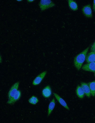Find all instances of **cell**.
<instances>
[{
  "label": "cell",
  "instance_id": "6da1fadb",
  "mask_svg": "<svg viewBox=\"0 0 95 123\" xmlns=\"http://www.w3.org/2000/svg\"><path fill=\"white\" fill-rule=\"evenodd\" d=\"M89 48L87 47L83 51L77 55L74 59V65L78 70H79L86 59V54Z\"/></svg>",
  "mask_w": 95,
  "mask_h": 123
},
{
  "label": "cell",
  "instance_id": "7a4b0ae2",
  "mask_svg": "<svg viewBox=\"0 0 95 123\" xmlns=\"http://www.w3.org/2000/svg\"><path fill=\"white\" fill-rule=\"evenodd\" d=\"M55 5V4L50 0H41L39 3V6L42 11L53 7Z\"/></svg>",
  "mask_w": 95,
  "mask_h": 123
},
{
  "label": "cell",
  "instance_id": "3957f363",
  "mask_svg": "<svg viewBox=\"0 0 95 123\" xmlns=\"http://www.w3.org/2000/svg\"><path fill=\"white\" fill-rule=\"evenodd\" d=\"M19 82H17L12 86L8 93L9 100L11 98L16 94L17 91Z\"/></svg>",
  "mask_w": 95,
  "mask_h": 123
},
{
  "label": "cell",
  "instance_id": "277c9868",
  "mask_svg": "<svg viewBox=\"0 0 95 123\" xmlns=\"http://www.w3.org/2000/svg\"><path fill=\"white\" fill-rule=\"evenodd\" d=\"M82 11L83 14L86 17L91 18L92 17L91 6L90 4L86 5L83 7Z\"/></svg>",
  "mask_w": 95,
  "mask_h": 123
},
{
  "label": "cell",
  "instance_id": "5b68a950",
  "mask_svg": "<svg viewBox=\"0 0 95 123\" xmlns=\"http://www.w3.org/2000/svg\"><path fill=\"white\" fill-rule=\"evenodd\" d=\"M47 73V71H45L38 75L33 81V85H36L40 83L45 77Z\"/></svg>",
  "mask_w": 95,
  "mask_h": 123
},
{
  "label": "cell",
  "instance_id": "8992f818",
  "mask_svg": "<svg viewBox=\"0 0 95 123\" xmlns=\"http://www.w3.org/2000/svg\"><path fill=\"white\" fill-rule=\"evenodd\" d=\"M82 69L84 70L95 72V62H91L83 65Z\"/></svg>",
  "mask_w": 95,
  "mask_h": 123
},
{
  "label": "cell",
  "instance_id": "52a82bcc",
  "mask_svg": "<svg viewBox=\"0 0 95 123\" xmlns=\"http://www.w3.org/2000/svg\"><path fill=\"white\" fill-rule=\"evenodd\" d=\"M81 85L86 95L88 97H90L91 96L90 91L88 84L82 82L81 83Z\"/></svg>",
  "mask_w": 95,
  "mask_h": 123
},
{
  "label": "cell",
  "instance_id": "ba28073f",
  "mask_svg": "<svg viewBox=\"0 0 95 123\" xmlns=\"http://www.w3.org/2000/svg\"><path fill=\"white\" fill-rule=\"evenodd\" d=\"M86 60L88 63L95 62V50L92 51L88 54L86 55Z\"/></svg>",
  "mask_w": 95,
  "mask_h": 123
},
{
  "label": "cell",
  "instance_id": "9c48e42d",
  "mask_svg": "<svg viewBox=\"0 0 95 123\" xmlns=\"http://www.w3.org/2000/svg\"><path fill=\"white\" fill-rule=\"evenodd\" d=\"M21 96V92L20 90H18L15 95L11 98L8 100L7 103L9 104L14 103L20 99Z\"/></svg>",
  "mask_w": 95,
  "mask_h": 123
},
{
  "label": "cell",
  "instance_id": "30bf717a",
  "mask_svg": "<svg viewBox=\"0 0 95 123\" xmlns=\"http://www.w3.org/2000/svg\"><path fill=\"white\" fill-rule=\"evenodd\" d=\"M43 96L45 98L49 97L51 95L52 92L51 88L49 86L46 87L43 90L42 92Z\"/></svg>",
  "mask_w": 95,
  "mask_h": 123
},
{
  "label": "cell",
  "instance_id": "8fae6325",
  "mask_svg": "<svg viewBox=\"0 0 95 123\" xmlns=\"http://www.w3.org/2000/svg\"><path fill=\"white\" fill-rule=\"evenodd\" d=\"M53 94L59 103L66 109L69 110V108L65 101L57 94L54 93Z\"/></svg>",
  "mask_w": 95,
  "mask_h": 123
},
{
  "label": "cell",
  "instance_id": "7c38bea8",
  "mask_svg": "<svg viewBox=\"0 0 95 123\" xmlns=\"http://www.w3.org/2000/svg\"><path fill=\"white\" fill-rule=\"evenodd\" d=\"M69 6L70 8L74 11H76L78 9V6L76 2L72 0H68Z\"/></svg>",
  "mask_w": 95,
  "mask_h": 123
},
{
  "label": "cell",
  "instance_id": "4fadbf2b",
  "mask_svg": "<svg viewBox=\"0 0 95 123\" xmlns=\"http://www.w3.org/2000/svg\"><path fill=\"white\" fill-rule=\"evenodd\" d=\"M91 95L94 97L95 95V80L88 83Z\"/></svg>",
  "mask_w": 95,
  "mask_h": 123
},
{
  "label": "cell",
  "instance_id": "5bb4252c",
  "mask_svg": "<svg viewBox=\"0 0 95 123\" xmlns=\"http://www.w3.org/2000/svg\"><path fill=\"white\" fill-rule=\"evenodd\" d=\"M76 93L78 96L80 98H83L84 95V91L81 86H78L76 89Z\"/></svg>",
  "mask_w": 95,
  "mask_h": 123
},
{
  "label": "cell",
  "instance_id": "9a60e30c",
  "mask_svg": "<svg viewBox=\"0 0 95 123\" xmlns=\"http://www.w3.org/2000/svg\"><path fill=\"white\" fill-rule=\"evenodd\" d=\"M55 105V99L53 98L50 102L48 107V116H49L53 110Z\"/></svg>",
  "mask_w": 95,
  "mask_h": 123
},
{
  "label": "cell",
  "instance_id": "2e32d148",
  "mask_svg": "<svg viewBox=\"0 0 95 123\" xmlns=\"http://www.w3.org/2000/svg\"><path fill=\"white\" fill-rule=\"evenodd\" d=\"M28 101L30 103L33 105H35L38 102V100L37 97L33 96L29 99Z\"/></svg>",
  "mask_w": 95,
  "mask_h": 123
},
{
  "label": "cell",
  "instance_id": "e0dca14e",
  "mask_svg": "<svg viewBox=\"0 0 95 123\" xmlns=\"http://www.w3.org/2000/svg\"><path fill=\"white\" fill-rule=\"evenodd\" d=\"M91 51L95 50V41L92 45L91 48Z\"/></svg>",
  "mask_w": 95,
  "mask_h": 123
},
{
  "label": "cell",
  "instance_id": "ac0fdd59",
  "mask_svg": "<svg viewBox=\"0 0 95 123\" xmlns=\"http://www.w3.org/2000/svg\"><path fill=\"white\" fill-rule=\"evenodd\" d=\"M93 9L94 11V12H95V0H94L93 1Z\"/></svg>",
  "mask_w": 95,
  "mask_h": 123
},
{
  "label": "cell",
  "instance_id": "d6986e66",
  "mask_svg": "<svg viewBox=\"0 0 95 123\" xmlns=\"http://www.w3.org/2000/svg\"><path fill=\"white\" fill-rule=\"evenodd\" d=\"M34 0H27V1L28 2H31L33 1H34Z\"/></svg>",
  "mask_w": 95,
  "mask_h": 123
},
{
  "label": "cell",
  "instance_id": "ffe728a7",
  "mask_svg": "<svg viewBox=\"0 0 95 123\" xmlns=\"http://www.w3.org/2000/svg\"><path fill=\"white\" fill-rule=\"evenodd\" d=\"M22 0H16V1H19V2L22 1Z\"/></svg>",
  "mask_w": 95,
  "mask_h": 123
},
{
  "label": "cell",
  "instance_id": "44dd1931",
  "mask_svg": "<svg viewBox=\"0 0 95 123\" xmlns=\"http://www.w3.org/2000/svg\"></svg>",
  "mask_w": 95,
  "mask_h": 123
}]
</instances>
